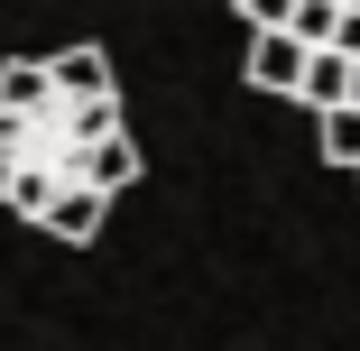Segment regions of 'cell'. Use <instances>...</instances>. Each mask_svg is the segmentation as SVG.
Returning a JSON list of instances; mask_svg holds the SVG:
<instances>
[{
  "label": "cell",
  "mask_w": 360,
  "mask_h": 351,
  "mask_svg": "<svg viewBox=\"0 0 360 351\" xmlns=\"http://www.w3.org/2000/svg\"><path fill=\"white\" fill-rule=\"evenodd\" d=\"M323 148H333L342 167H360V102H333V111H323Z\"/></svg>",
  "instance_id": "6"
},
{
  "label": "cell",
  "mask_w": 360,
  "mask_h": 351,
  "mask_svg": "<svg viewBox=\"0 0 360 351\" xmlns=\"http://www.w3.org/2000/svg\"><path fill=\"white\" fill-rule=\"evenodd\" d=\"M351 102H360V56H351Z\"/></svg>",
  "instance_id": "9"
},
{
  "label": "cell",
  "mask_w": 360,
  "mask_h": 351,
  "mask_svg": "<svg viewBox=\"0 0 360 351\" xmlns=\"http://www.w3.org/2000/svg\"><path fill=\"white\" fill-rule=\"evenodd\" d=\"M102 213H111V194H102V185H65L46 213H37V231H56V241H93Z\"/></svg>",
  "instance_id": "3"
},
{
  "label": "cell",
  "mask_w": 360,
  "mask_h": 351,
  "mask_svg": "<svg viewBox=\"0 0 360 351\" xmlns=\"http://www.w3.org/2000/svg\"><path fill=\"white\" fill-rule=\"evenodd\" d=\"M240 10H250V28H286V19H296V0H240Z\"/></svg>",
  "instance_id": "7"
},
{
  "label": "cell",
  "mask_w": 360,
  "mask_h": 351,
  "mask_svg": "<svg viewBox=\"0 0 360 351\" xmlns=\"http://www.w3.org/2000/svg\"><path fill=\"white\" fill-rule=\"evenodd\" d=\"M305 56H314V46H305L296 28H259V37H250V84H259V93H296V84H305Z\"/></svg>",
  "instance_id": "2"
},
{
  "label": "cell",
  "mask_w": 360,
  "mask_h": 351,
  "mask_svg": "<svg viewBox=\"0 0 360 351\" xmlns=\"http://www.w3.org/2000/svg\"><path fill=\"white\" fill-rule=\"evenodd\" d=\"M0 185H10V167H0Z\"/></svg>",
  "instance_id": "10"
},
{
  "label": "cell",
  "mask_w": 360,
  "mask_h": 351,
  "mask_svg": "<svg viewBox=\"0 0 360 351\" xmlns=\"http://www.w3.org/2000/svg\"><path fill=\"white\" fill-rule=\"evenodd\" d=\"M296 102H314V111L351 102V46H314V56H305V84H296Z\"/></svg>",
  "instance_id": "4"
},
{
  "label": "cell",
  "mask_w": 360,
  "mask_h": 351,
  "mask_svg": "<svg viewBox=\"0 0 360 351\" xmlns=\"http://www.w3.org/2000/svg\"><path fill=\"white\" fill-rule=\"evenodd\" d=\"M333 46H351V56H360V10H342V28H333Z\"/></svg>",
  "instance_id": "8"
},
{
  "label": "cell",
  "mask_w": 360,
  "mask_h": 351,
  "mask_svg": "<svg viewBox=\"0 0 360 351\" xmlns=\"http://www.w3.org/2000/svg\"><path fill=\"white\" fill-rule=\"evenodd\" d=\"M342 10H351V0H296V19H286V28H296L305 46H333V28H342Z\"/></svg>",
  "instance_id": "5"
},
{
  "label": "cell",
  "mask_w": 360,
  "mask_h": 351,
  "mask_svg": "<svg viewBox=\"0 0 360 351\" xmlns=\"http://www.w3.org/2000/svg\"><path fill=\"white\" fill-rule=\"evenodd\" d=\"M111 139H120V93H111L102 46H56V56L0 65V167H10L0 203L19 222H37L65 185H102Z\"/></svg>",
  "instance_id": "1"
},
{
  "label": "cell",
  "mask_w": 360,
  "mask_h": 351,
  "mask_svg": "<svg viewBox=\"0 0 360 351\" xmlns=\"http://www.w3.org/2000/svg\"><path fill=\"white\" fill-rule=\"evenodd\" d=\"M351 10H360V0H351Z\"/></svg>",
  "instance_id": "11"
}]
</instances>
